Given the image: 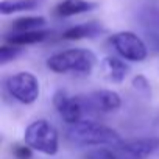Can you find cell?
I'll return each mask as SVG.
<instances>
[{
  "instance_id": "1",
  "label": "cell",
  "mask_w": 159,
  "mask_h": 159,
  "mask_svg": "<svg viewBox=\"0 0 159 159\" xmlns=\"http://www.w3.org/2000/svg\"><path fill=\"white\" fill-rule=\"evenodd\" d=\"M67 139L75 145H117L122 142L120 134L98 122L94 120H80L69 125Z\"/></svg>"
},
{
  "instance_id": "2",
  "label": "cell",
  "mask_w": 159,
  "mask_h": 159,
  "mask_svg": "<svg viewBox=\"0 0 159 159\" xmlns=\"http://www.w3.org/2000/svg\"><path fill=\"white\" fill-rule=\"evenodd\" d=\"M97 64V56L88 48H70L52 55L47 59V67L55 73L89 75Z\"/></svg>"
},
{
  "instance_id": "3",
  "label": "cell",
  "mask_w": 159,
  "mask_h": 159,
  "mask_svg": "<svg viewBox=\"0 0 159 159\" xmlns=\"http://www.w3.org/2000/svg\"><path fill=\"white\" fill-rule=\"evenodd\" d=\"M24 140L33 150L48 154V156H55L59 150L58 131L50 122H47L44 119L34 120L25 128Z\"/></svg>"
},
{
  "instance_id": "4",
  "label": "cell",
  "mask_w": 159,
  "mask_h": 159,
  "mask_svg": "<svg viewBox=\"0 0 159 159\" xmlns=\"http://www.w3.org/2000/svg\"><path fill=\"white\" fill-rule=\"evenodd\" d=\"M8 94L22 105H33L41 94L39 81L31 72H17L5 80Z\"/></svg>"
},
{
  "instance_id": "5",
  "label": "cell",
  "mask_w": 159,
  "mask_h": 159,
  "mask_svg": "<svg viewBox=\"0 0 159 159\" xmlns=\"http://www.w3.org/2000/svg\"><path fill=\"white\" fill-rule=\"evenodd\" d=\"M109 44L126 61L142 62L148 56V45L133 31H119L112 34Z\"/></svg>"
},
{
  "instance_id": "6",
  "label": "cell",
  "mask_w": 159,
  "mask_h": 159,
  "mask_svg": "<svg viewBox=\"0 0 159 159\" xmlns=\"http://www.w3.org/2000/svg\"><path fill=\"white\" fill-rule=\"evenodd\" d=\"M159 150V137H142L116 145L117 159H147Z\"/></svg>"
},
{
  "instance_id": "7",
  "label": "cell",
  "mask_w": 159,
  "mask_h": 159,
  "mask_svg": "<svg viewBox=\"0 0 159 159\" xmlns=\"http://www.w3.org/2000/svg\"><path fill=\"white\" fill-rule=\"evenodd\" d=\"M53 105L62 120L69 125L83 120V116L86 112L84 103L81 97H70L66 91H56L53 95Z\"/></svg>"
},
{
  "instance_id": "8",
  "label": "cell",
  "mask_w": 159,
  "mask_h": 159,
  "mask_svg": "<svg viewBox=\"0 0 159 159\" xmlns=\"http://www.w3.org/2000/svg\"><path fill=\"white\" fill-rule=\"evenodd\" d=\"M83 103L86 112H112L122 106V98L114 91H94L83 95Z\"/></svg>"
},
{
  "instance_id": "9",
  "label": "cell",
  "mask_w": 159,
  "mask_h": 159,
  "mask_svg": "<svg viewBox=\"0 0 159 159\" xmlns=\"http://www.w3.org/2000/svg\"><path fill=\"white\" fill-rule=\"evenodd\" d=\"M102 72L111 83H122L129 73V66L114 56H108L102 62Z\"/></svg>"
},
{
  "instance_id": "10",
  "label": "cell",
  "mask_w": 159,
  "mask_h": 159,
  "mask_svg": "<svg viewBox=\"0 0 159 159\" xmlns=\"http://www.w3.org/2000/svg\"><path fill=\"white\" fill-rule=\"evenodd\" d=\"M105 33V27L98 22H86V24H80L75 27L67 28L62 33V39L67 41H80V39H86V38H95Z\"/></svg>"
},
{
  "instance_id": "11",
  "label": "cell",
  "mask_w": 159,
  "mask_h": 159,
  "mask_svg": "<svg viewBox=\"0 0 159 159\" xmlns=\"http://www.w3.org/2000/svg\"><path fill=\"white\" fill-rule=\"evenodd\" d=\"M97 7V3L89 2V0H62L55 8L56 16L59 17H72L76 14L89 13Z\"/></svg>"
},
{
  "instance_id": "12",
  "label": "cell",
  "mask_w": 159,
  "mask_h": 159,
  "mask_svg": "<svg viewBox=\"0 0 159 159\" xmlns=\"http://www.w3.org/2000/svg\"><path fill=\"white\" fill-rule=\"evenodd\" d=\"M50 36V31L47 30H31V31H13L7 36V42L16 44V45H31L45 41Z\"/></svg>"
},
{
  "instance_id": "13",
  "label": "cell",
  "mask_w": 159,
  "mask_h": 159,
  "mask_svg": "<svg viewBox=\"0 0 159 159\" xmlns=\"http://www.w3.org/2000/svg\"><path fill=\"white\" fill-rule=\"evenodd\" d=\"M137 19L145 27L147 31L159 33V7L157 5H145L139 10Z\"/></svg>"
},
{
  "instance_id": "14",
  "label": "cell",
  "mask_w": 159,
  "mask_h": 159,
  "mask_svg": "<svg viewBox=\"0 0 159 159\" xmlns=\"http://www.w3.org/2000/svg\"><path fill=\"white\" fill-rule=\"evenodd\" d=\"M44 0H2L0 3V13L3 16L20 13V11H31L36 10Z\"/></svg>"
},
{
  "instance_id": "15",
  "label": "cell",
  "mask_w": 159,
  "mask_h": 159,
  "mask_svg": "<svg viewBox=\"0 0 159 159\" xmlns=\"http://www.w3.org/2000/svg\"><path fill=\"white\" fill-rule=\"evenodd\" d=\"M47 24L45 17L42 16H25L20 19H16L11 25L13 31H31V30H41Z\"/></svg>"
},
{
  "instance_id": "16",
  "label": "cell",
  "mask_w": 159,
  "mask_h": 159,
  "mask_svg": "<svg viewBox=\"0 0 159 159\" xmlns=\"http://www.w3.org/2000/svg\"><path fill=\"white\" fill-rule=\"evenodd\" d=\"M20 53H22V45H16V44L7 42V45L0 47V62L7 64V62L16 59Z\"/></svg>"
},
{
  "instance_id": "17",
  "label": "cell",
  "mask_w": 159,
  "mask_h": 159,
  "mask_svg": "<svg viewBox=\"0 0 159 159\" xmlns=\"http://www.w3.org/2000/svg\"><path fill=\"white\" fill-rule=\"evenodd\" d=\"M133 88L136 92H139L140 95H145V97H150L151 95V88H150V83L148 80L143 76V75H137L133 78Z\"/></svg>"
},
{
  "instance_id": "18",
  "label": "cell",
  "mask_w": 159,
  "mask_h": 159,
  "mask_svg": "<svg viewBox=\"0 0 159 159\" xmlns=\"http://www.w3.org/2000/svg\"><path fill=\"white\" fill-rule=\"evenodd\" d=\"M84 159H117V153L109 148H95L88 151Z\"/></svg>"
},
{
  "instance_id": "19",
  "label": "cell",
  "mask_w": 159,
  "mask_h": 159,
  "mask_svg": "<svg viewBox=\"0 0 159 159\" xmlns=\"http://www.w3.org/2000/svg\"><path fill=\"white\" fill-rule=\"evenodd\" d=\"M13 154H14L17 159H31V156H33V148H31L30 145H27V143H24V145L17 143V145L13 147Z\"/></svg>"
},
{
  "instance_id": "20",
  "label": "cell",
  "mask_w": 159,
  "mask_h": 159,
  "mask_svg": "<svg viewBox=\"0 0 159 159\" xmlns=\"http://www.w3.org/2000/svg\"><path fill=\"white\" fill-rule=\"evenodd\" d=\"M147 41L148 45L153 52L159 53V33H153V31H147Z\"/></svg>"
},
{
  "instance_id": "21",
  "label": "cell",
  "mask_w": 159,
  "mask_h": 159,
  "mask_svg": "<svg viewBox=\"0 0 159 159\" xmlns=\"http://www.w3.org/2000/svg\"><path fill=\"white\" fill-rule=\"evenodd\" d=\"M154 126H156V129H157V131H159V119H157V120H156V125H154Z\"/></svg>"
}]
</instances>
